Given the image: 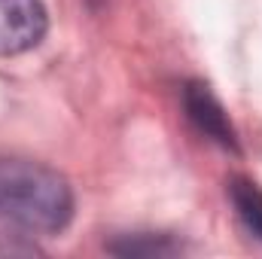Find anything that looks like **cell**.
Listing matches in <instances>:
<instances>
[{"label": "cell", "instance_id": "6da1fadb", "mask_svg": "<svg viewBox=\"0 0 262 259\" xmlns=\"http://www.w3.org/2000/svg\"><path fill=\"white\" fill-rule=\"evenodd\" d=\"M0 220L37 235L64 232L73 220L67 177L34 159L0 156Z\"/></svg>", "mask_w": 262, "mask_h": 259}, {"label": "cell", "instance_id": "277c9868", "mask_svg": "<svg viewBox=\"0 0 262 259\" xmlns=\"http://www.w3.org/2000/svg\"><path fill=\"white\" fill-rule=\"evenodd\" d=\"M229 201L241 220V226L262 241V186L250 177H232L229 180Z\"/></svg>", "mask_w": 262, "mask_h": 259}, {"label": "cell", "instance_id": "7a4b0ae2", "mask_svg": "<svg viewBox=\"0 0 262 259\" xmlns=\"http://www.w3.org/2000/svg\"><path fill=\"white\" fill-rule=\"evenodd\" d=\"M49 31L43 0H0V58L31 52Z\"/></svg>", "mask_w": 262, "mask_h": 259}, {"label": "cell", "instance_id": "3957f363", "mask_svg": "<svg viewBox=\"0 0 262 259\" xmlns=\"http://www.w3.org/2000/svg\"><path fill=\"white\" fill-rule=\"evenodd\" d=\"M183 110H186L189 122H192L204 137H210V140L220 143L223 149L238 153V134H235V125L229 122V113L223 110L220 98L210 92L207 82L192 79V82L183 85Z\"/></svg>", "mask_w": 262, "mask_h": 259}, {"label": "cell", "instance_id": "5b68a950", "mask_svg": "<svg viewBox=\"0 0 262 259\" xmlns=\"http://www.w3.org/2000/svg\"><path fill=\"white\" fill-rule=\"evenodd\" d=\"M110 253H119V256H174V253H183V244L174 241L171 235L140 232V235H122V241H113Z\"/></svg>", "mask_w": 262, "mask_h": 259}]
</instances>
